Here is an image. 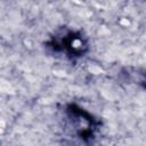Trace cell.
<instances>
[{
    "mask_svg": "<svg viewBox=\"0 0 146 146\" xmlns=\"http://www.w3.org/2000/svg\"><path fill=\"white\" fill-rule=\"evenodd\" d=\"M66 128L72 136L83 143H91L102 127V121L95 117L83 107L75 103H68L64 107Z\"/></svg>",
    "mask_w": 146,
    "mask_h": 146,
    "instance_id": "cell-2",
    "label": "cell"
},
{
    "mask_svg": "<svg viewBox=\"0 0 146 146\" xmlns=\"http://www.w3.org/2000/svg\"><path fill=\"white\" fill-rule=\"evenodd\" d=\"M44 47L54 55L74 60L87 54L89 42L81 31L62 27L54 32L49 40L46 41Z\"/></svg>",
    "mask_w": 146,
    "mask_h": 146,
    "instance_id": "cell-1",
    "label": "cell"
}]
</instances>
